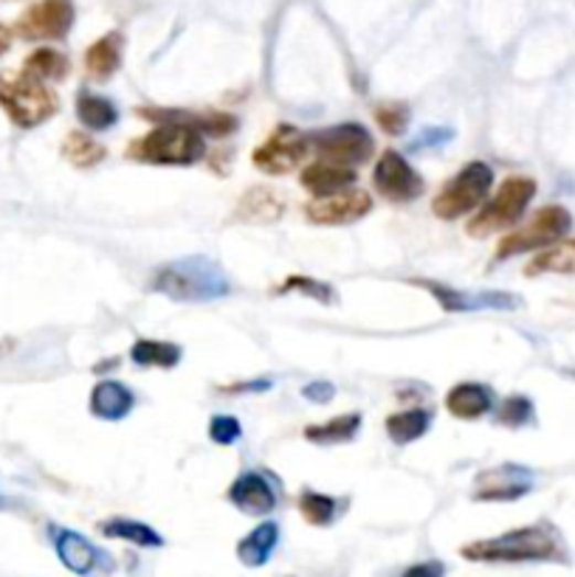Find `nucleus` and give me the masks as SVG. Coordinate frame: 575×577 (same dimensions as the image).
<instances>
[{
    "label": "nucleus",
    "instance_id": "obj_1",
    "mask_svg": "<svg viewBox=\"0 0 575 577\" xmlns=\"http://www.w3.org/2000/svg\"><path fill=\"white\" fill-rule=\"evenodd\" d=\"M475 564H567L562 535L547 521L502 533L497 538L471 541L460 549Z\"/></svg>",
    "mask_w": 575,
    "mask_h": 577
},
{
    "label": "nucleus",
    "instance_id": "obj_2",
    "mask_svg": "<svg viewBox=\"0 0 575 577\" xmlns=\"http://www.w3.org/2000/svg\"><path fill=\"white\" fill-rule=\"evenodd\" d=\"M152 290L175 301H212L228 296V279L209 257H184L156 270Z\"/></svg>",
    "mask_w": 575,
    "mask_h": 577
},
{
    "label": "nucleus",
    "instance_id": "obj_3",
    "mask_svg": "<svg viewBox=\"0 0 575 577\" xmlns=\"http://www.w3.org/2000/svg\"><path fill=\"white\" fill-rule=\"evenodd\" d=\"M127 158L159 167H190L203 158L201 132L178 121H161L156 130L127 147Z\"/></svg>",
    "mask_w": 575,
    "mask_h": 577
},
{
    "label": "nucleus",
    "instance_id": "obj_4",
    "mask_svg": "<svg viewBox=\"0 0 575 577\" xmlns=\"http://www.w3.org/2000/svg\"><path fill=\"white\" fill-rule=\"evenodd\" d=\"M0 107L14 125L32 130L57 114L60 101L43 79L20 71V74H0Z\"/></svg>",
    "mask_w": 575,
    "mask_h": 577
},
{
    "label": "nucleus",
    "instance_id": "obj_5",
    "mask_svg": "<svg viewBox=\"0 0 575 577\" xmlns=\"http://www.w3.org/2000/svg\"><path fill=\"white\" fill-rule=\"evenodd\" d=\"M533 197H536V181L533 178H508L500 186V192L491 197V203L475 220H468V234L471 237H491L493 232L513 226L525 214V209L531 206Z\"/></svg>",
    "mask_w": 575,
    "mask_h": 577
},
{
    "label": "nucleus",
    "instance_id": "obj_6",
    "mask_svg": "<svg viewBox=\"0 0 575 577\" xmlns=\"http://www.w3.org/2000/svg\"><path fill=\"white\" fill-rule=\"evenodd\" d=\"M491 183L493 170L488 163H466V167L437 192V197L432 201V212L440 220L462 217V214H468L471 209H477L486 201V195L491 192Z\"/></svg>",
    "mask_w": 575,
    "mask_h": 577
},
{
    "label": "nucleus",
    "instance_id": "obj_7",
    "mask_svg": "<svg viewBox=\"0 0 575 577\" xmlns=\"http://www.w3.org/2000/svg\"><path fill=\"white\" fill-rule=\"evenodd\" d=\"M573 228V214L564 206H544L528 220V226L517 228L513 234H508L497 248V259H511L519 254L536 252V248H551L558 239L567 237V232Z\"/></svg>",
    "mask_w": 575,
    "mask_h": 577
},
{
    "label": "nucleus",
    "instance_id": "obj_8",
    "mask_svg": "<svg viewBox=\"0 0 575 577\" xmlns=\"http://www.w3.org/2000/svg\"><path fill=\"white\" fill-rule=\"evenodd\" d=\"M310 150H317L322 161L339 163V167H359L370 161L375 141L361 125H336L324 130L310 132Z\"/></svg>",
    "mask_w": 575,
    "mask_h": 577
},
{
    "label": "nucleus",
    "instance_id": "obj_9",
    "mask_svg": "<svg viewBox=\"0 0 575 577\" xmlns=\"http://www.w3.org/2000/svg\"><path fill=\"white\" fill-rule=\"evenodd\" d=\"M310 141L302 130L291 125H279L263 145L254 150L252 161L259 172L266 175H288L297 170L299 161L308 156Z\"/></svg>",
    "mask_w": 575,
    "mask_h": 577
},
{
    "label": "nucleus",
    "instance_id": "obj_10",
    "mask_svg": "<svg viewBox=\"0 0 575 577\" xmlns=\"http://www.w3.org/2000/svg\"><path fill=\"white\" fill-rule=\"evenodd\" d=\"M373 186L386 201L412 203L424 195L426 183L398 150H384L373 170Z\"/></svg>",
    "mask_w": 575,
    "mask_h": 577
},
{
    "label": "nucleus",
    "instance_id": "obj_11",
    "mask_svg": "<svg viewBox=\"0 0 575 577\" xmlns=\"http://www.w3.org/2000/svg\"><path fill=\"white\" fill-rule=\"evenodd\" d=\"M57 558L63 560L65 569H71L79 577H94V575H108L114 571V560L108 553H102L99 546L90 544L85 535L74 533L65 527H51L49 530Z\"/></svg>",
    "mask_w": 575,
    "mask_h": 577
},
{
    "label": "nucleus",
    "instance_id": "obj_12",
    "mask_svg": "<svg viewBox=\"0 0 575 577\" xmlns=\"http://www.w3.org/2000/svg\"><path fill=\"white\" fill-rule=\"evenodd\" d=\"M74 25L71 0H40L23 12L14 32L23 40H63Z\"/></svg>",
    "mask_w": 575,
    "mask_h": 577
},
{
    "label": "nucleus",
    "instance_id": "obj_13",
    "mask_svg": "<svg viewBox=\"0 0 575 577\" xmlns=\"http://www.w3.org/2000/svg\"><path fill=\"white\" fill-rule=\"evenodd\" d=\"M373 212V197L361 189H342L336 195L317 197L305 206V217L317 226H344Z\"/></svg>",
    "mask_w": 575,
    "mask_h": 577
},
{
    "label": "nucleus",
    "instance_id": "obj_14",
    "mask_svg": "<svg viewBox=\"0 0 575 577\" xmlns=\"http://www.w3.org/2000/svg\"><path fill=\"white\" fill-rule=\"evenodd\" d=\"M420 288L429 290L443 310L449 313H477V310H517L522 301L513 293L502 290H486V293H466V290L449 288V285L437 282H417Z\"/></svg>",
    "mask_w": 575,
    "mask_h": 577
},
{
    "label": "nucleus",
    "instance_id": "obj_15",
    "mask_svg": "<svg viewBox=\"0 0 575 577\" xmlns=\"http://www.w3.org/2000/svg\"><path fill=\"white\" fill-rule=\"evenodd\" d=\"M533 490V473L519 464H500L482 471L475 484L477 502H517Z\"/></svg>",
    "mask_w": 575,
    "mask_h": 577
},
{
    "label": "nucleus",
    "instance_id": "obj_16",
    "mask_svg": "<svg viewBox=\"0 0 575 577\" xmlns=\"http://www.w3.org/2000/svg\"><path fill=\"white\" fill-rule=\"evenodd\" d=\"M228 502L246 515H266L277 507V488L263 473H243L228 488Z\"/></svg>",
    "mask_w": 575,
    "mask_h": 577
},
{
    "label": "nucleus",
    "instance_id": "obj_17",
    "mask_svg": "<svg viewBox=\"0 0 575 577\" xmlns=\"http://www.w3.org/2000/svg\"><path fill=\"white\" fill-rule=\"evenodd\" d=\"M141 119L150 121H178V125H187L198 132H209V136H232L237 130V119L232 114H223V110H206V114H190V110H159V107H141L139 110Z\"/></svg>",
    "mask_w": 575,
    "mask_h": 577
},
{
    "label": "nucleus",
    "instance_id": "obj_18",
    "mask_svg": "<svg viewBox=\"0 0 575 577\" xmlns=\"http://www.w3.org/2000/svg\"><path fill=\"white\" fill-rule=\"evenodd\" d=\"M136 406L134 392L127 389L125 383L119 381H102L96 383L94 392H90V412H94L99 420L119 423L125 420Z\"/></svg>",
    "mask_w": 575,
    "mask_h": 577
},
{
    "label": "nucleus",
    "instance_id": "obj_19",
    "mask_svg": "<svg viewBox=\"0 0 575 577\" xmlns=\"http://www.w3.org/2000/svg\"><path fill=\"white\" fill-rule=\"evenodd\" d=\"M493 392L482 383H457L455 389L446 395V408L457 420H480L491 412Z\"/></svg>",
    "mask_w": 575,
    "mask_h": 577
},
{
    "label": "nucleus",
    "instance_id": "obj_20",
    "mask_svg": "<svg viewBox=\"0 0 575 577\" xmlns=\"http://www.w3.org/2000/svg\"><path fill=\"white\" fill-rule=\"evenodd\" d=\"M302 186L308 189L310 195L317 197H328L342 192V189H350V183L355 181V172L350 167H339V163L330 161H317L305 167L302 175H299Z\"/></svg>",
    "mask_w": 575,
    "mask_h": 577
},
{
    "label": "nucleus",
    "instance_id": "obj_21",
    "mask_svg": "<svg viewBox=\"0 0 575 577\" xmlns=\"http://www.w3.org/2000/svg\"><path fill=\"white\" fill-rule=\"evenodd\" d=\"M277 546L279 524L277 521H266V524H259L257 530H252V533L237 544V558H241V564H246L248 569H259V566H266L268 560L274 558Z\"/></svg>",
    "mask_w": 575,
    "mask_h": 577
},
{
    "label": "nucleus",
    "instance_id": "obj_22",
    "mask_svg": "<svg viewBox=\"0 0 575 577\" xmlns=\"http://www.w3.org/2000/svg\"><path fill=\"white\" fill-rule=\"evenodd\" d=\"M121 45H125L121 34L110 32V34H105V38L96 40V43L85 51V71H88L90 79L105 82V79H110L116 71H119Z\"/></svg>",
    "mask_w": 575,
    "mask_h": 577
},
{
    "label": "nucleus",
    "instance_id": "obj_23",
    "mask_svg": "<svg viewBox=\"0 0 575 577\" xmlns=\"http://www.w3.org/2000/svg\"><path fill=\"white\" fill-rule=\"evenodd\" d=\"M76 119L83 121L88 130H110V127L119 121V110L110 99L99 94H90V90H79L76 96Z\"/></svg>",
    "mask_w": 575,
    "mask_h": 577
},
{
    "label": "nucleus",
    "instance_id": "obj_24",
    "mask_svg": "<svg viewBox=\"0 0 575 577\" xmlns=\"http://www.w3.org/2000/svg\"><path fill=\"white\" fill-rule=\"evenodd\" d=\"M283 214V197L279 192L266 186L248 189L246 197L237 206V217L248 220V223H274Z\"/></svg>",
    "mask_w": 575,
    "mask_h": 577
},
{
    "label": "nucleus",
    "instance_id": "obj_25",
    "mask_svg": "<svg viewBox=\"0 0 575 577\" xmlns=\"http://www.w3.org/2000/svg\"><path fill=\"white\" fill-rule=\"evenodd\" d=\"M99 533L105 538H119V541H130L136 546H145V549H152V546H164V538H161L150 524H141V521L134 519H108L99 524Z\"/></svg>",
    "mask_w": 575,
    "mask_h": 577
},
{
    "label": "nucleus",
    "instance_id": "obj_26",
    "mask_svg": "<svg viewBox=\"0 0 575 577\" xmlns=\"http://www.w3.org/2000/svg\"><path fill=\"white\" fill-rule=\"evenodd\" d=\"M432 428V415L424 408H409V412H398V415L386 417V434L395 446H409L415 439L424 437Z\"/></svg>",
    "mask_w": 575,
    "mask_h": 577
},
{
    "label": "nucleus",
    "instance_id": "obj_27",
    "mask_svg": "<svg viewBox=\"0 0 575 577\" xmlns=\"http://www.w3.org/2000/svg\"><path fill=\"white\" fill-rule=\"evenodd\" d=\"M361 428V415H342L333 417V420H324L319 426L305 428V439L317 442V446H342L355 439Z\"/></svg>",
    "mask_w": 575,
    "mask_h": 577
},
{
    "label": "nucleus",
    "instance_id": "obj_28",
    "mask_svg": "<svg viewBox=\"0 0 575 577\" xmlns=\"http://www.w3.org/2000/svg\"><path fill=\"white\" fill-rule=\"evenodd\" d=\"M181 346L170 344V341H150L141 339L136 341L134 350H130V359L139 366H159V370H172V366L181 364Z\"/></svg>",
    "mask_w": 575,
    "mask_h": 577
},
{
    "label": "nucleus",
    "instance_id": "obj_29",
    "mask_svg": "<svg viewBox=\"0 0 575 577\" xmlns=\"http://www.w3.org/2000/svg\"><path fill=\"white\" fill-rule=\"evenodd\" d=\"M525 274L528 277H536V274H575V239L551 245L547 252H542L528 265Z\"/></svg>",
    "mask_w": 575,
    "mask_h": 577
},
{
    "label": "nucleus",
    "instance_id": "obj_30",
    "mask_svg": "<svg viewBox=\"0 0 575 577\" xmlns=\"http://www.w3.org/2000/svg\"><path fill=\"white\" fill-rule=\"evenodd\" d=\"M63 156L68 158L74 167H79V170H90V167H96V163L105 161V156H108V150L99 145V141H94L88 136V132H68L63 141Z\"/></svg>",
    "mask_w": 575,
    "mask_h": 577
},
{
    "label": "nucleus",
    "instance_id": "obj_31",
    "mask_svg": "<svg viewBox=\"0 0 575 577\" xmlns=\"http://www.w3.org/2000/svg\"><path fill=\"white\" fill-rule=\"evenodd\" d=\"M23 71L43 82H57L68 74V60H65V54H60V51L54 49H38L34 54L25 57Z\"/></svg>",
    "mask_w": 575,
    "mask_h": 577
},
{
    "label": "nucleus",
    "instance_id": "obj_32",
    "mask_svg": "<svg viewBox=\"0 0 575 577\" xmlns=\"http://www.w3.org/2000/svg\"><path fill=\"white\" fill-rule=\"evenodd\" d=\"M299 513L313 527H328L339 515V502L333 496L317 493V490H305L302 496H299Z\"/></svg>",
    "mask_w": 575,
    "mask_h": 577
},
{
    "label": "nucleus",
    "instance_id": "obj_33",
    "mask_svg": "<svg viewBox=\"0 0 575 577\" xmlns=\"http://www.w3.org/2000/svg\"><path fill=\"white\" fill-rule=\"evenodd\" d=\"M277 293H302V296H310V299H317L319 304H333L336 301V293L330 285L310 277H288L283 285H279Z\"/></svg>",
    "mask_w": 575,
    "mask_h": 577
},
{
    "label": "nucleus",
    "instance_id": "obj_34",
    "mask_svg": "<svg viewBox=\"0 0 575 577\" xmlns=\"http://www.w3.org/2000/svg\"><path fill=\"white\" fill-rule=\"evenodd\" d=\"M375 121L386 136H401L409 125V110L404 105H379L375 107Z\"/></svg>",
    "mask_w": 575,
    "mask_h": 577
},
{
    "label": "nucleus",
    "instance_id": "obj_35",
    "mask_svg": "<svg viewBox=\"0 0 575 577\" xmlns=\"http://www.w3.org/2000/svg\"><path fill=\"white\" fill-rule=\"evenodd\" d=\"M500 423H505V426H525V423L533 420V403L528 400V397L517 395V397H508L505 403H502L500 408Z\"/></svg>",
    "mask_w": 575,
    "mask_h": 577
},
{
    "label": "nucleus",
    "instance_id": "obj_36",
    "mask_svg": "<svg viewBox=\"0 0 575 577\" xmlns=\"http://www.w3.org/2000/svg\"><path fill=\"white\" fill-rule=\"evenodd\" d=\"M209 437H212V442H217V446H234V442L243 437V428L241 423H237V417L217 415L209 423Z\"/></svg>",
    "mask_w": 575,
    "mask_h": 577
},
{
    "label": "nucleus",
    "instance_id": "obj_37",
    "mask_svg": "<svg viewBox=\"0 0 575 577\" xmlns=\"http://www.w3.org/2000/svg\"><path fill=\"white\" fill-rule=\"evenodd\" d=\"M451 139H455V130H446V127H426V130L409 145V152L437 150V147L449 145Z\"/></svg>",
    "mask_w": 575,
    "mask_h": 577
},
{
    "label": "nucleus",
    "instance_id": "obj_38",
    "mask_svg": "<svg viewBox=\"0 0 575 577\" xmlns=\"http://www.w3.org/2000/svg\"><path fill=\"white\" fill-rule=\"evenodd\" d=\"M302 395L313 403H328V400H333L336 386L328 381H313V383H308V386H305Z\"/></svg>",
    "mask_w": 575,
    "mask_h": 577
},
{
    "label": "nucleus",
    "instance_id": "obj_39",
    "mask_svg": "<svg viewBox=\"0 0 575 577\" xmlns=\"http://www.w3.org/2000/svg\"><path fill=\"white\" fill-rule=\"evenodd\" d=\"M401 577H446V566L440 560H424V564L409 566Z\"/></svg>",
    "mask_w": 575,
    "mask_h": 577
},
{
    "label": "nucleus",
    "instance_id": "obj_40",
    "mask_svg": "<svg viewBox=\"0 0 575 577\" xmlns=\"http://www.w3.org/2000/svg\"><path fill=\"white\" fill-rule=\"evenodd\" d=\"M268 386H271V381L263 377V381H257V383H237V386H232V392H263V389H268Z\"/></svg>",
    "mask_w": 575,
    "mask_h": 577
},
{
    "label": "nucleus",
    "instance_id": "obj_41",
    "mask_svg": "<svg viewBox=\"0 0 575 577\" xmlns=\"http://www.w3.org/2000/svg\"><path fill=\"white\" fill-rule=\"evenodd\" d=\"M7 49H9V32L0 25V57L7 54Z\"/></svg>",
    "mask_w": 575,
    "mask_h": 577
}]
</instances>
